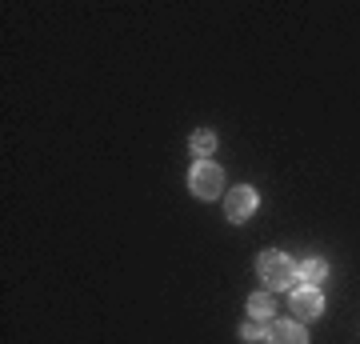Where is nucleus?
I'll list each match as a JSON object with an SVG mask.
<instances>
[{
	"label": "nucleus",
	"instance_id": "nucleus-1",
	"mask_svg": "<svg viewBox=\"0 0 360 344\" xmlns=\"http://www.w3.org/2000/svg\"><path fill=\"white\" fill-rule=\"evenodd\" d=\"M257 272H260V281L269 284L272 293H281V288H292V281H296V265H292V260H288L284 253H260Z\"/></svg>",
	"mask_w": 360,
	"mask_h": 344
},
{
	"label": "nucleus",
	"instance_id": "nucleus-2",
	"mask_svg": "<svg viewBox=\"0 0 360 344\" xmlns=\"http://www.w3.org/2000/svg\"><path fill=\"white\" fill-rule=\"evenodd\" d=\"M188 189H193V196H200V200H217L220 189H224V172H220L212 160H196L193 172H188Z\"/></svg>",
	"mask_w": 360,
	"mask_h": 344
},
{
	"label": "nucleus",
	"instance_id": "nucleus-3",
	"mask_svg": "<svg viewBox=\"0 0 360 344\" xmlns=\"http://www.w3.org/2000/svg\"><path fill=\"white\" fill-rule=\"evenodd\" d=\"M224 212H229L232 224H240L257 212V189H248V184H236V189L224 196Z\"/></svg>",
	"mask_w": 360,
	"mask_h": 344
},
{
	"label": "nucleus",
	"instance_id": "nucleus-4",
	"mask_svg": "<svg viewBox=\"0 0 360 344\" xmlns=\"http://www.w3.org/2000/svg\"><path fill=\"white\" fill-rule=\"evenodd\" d=\"M292 312L296 320H316L324 312V296L321 288H292Z\"/></svg>",
	"mask_w": 360,
	"mask_h": 344
},
{
	"label": "nucleus",
	"instance_id": "nucleus-5",
	"mask_svg": "<svg viewBox=\"0 0 360 344\" xmlns=\"http://www.w3.org/2000/svg\"><path fill=\"white\" fill-rule=\"evenodd\" d=\"M269 344H309V332H304V324H296V320H272Z\"/></svg>",
	"mask_w": 360,
	"mask_h": 344
},
{
	"label": "nucleus",
	"instance_id": "nucleus-6",
	"mask_svg": "<svg viewBox=\"0 0 360 344\" xmlns=\"http://www.w3.org/2000/svg\"><path fill=\"white\" fill-rule=\"evenodd\" d=\"M296 276H300V281H309V288H316V284L328 276V265H324L321 256H312V260H304V265H300V272H296Z\"/></svg>",
	"mask_w": 360,
	"mask_h": 344
},
{
	"label": "nucleus",
	"instance_id": "nucleus-7",
	"mask_svg": "<svg viewBox=\"0 0 360 344\" xmlns=\"http://www.w3.org/2000/svg\"><path fill=\"white\" fill-rule=\"evenodd\" d=\"M217 148V136L208 132V128H200V132H193V156L196 160H208V153Z\"/></svg>",
	"mask_w": 360,
	"mask_h": 344
},
{
	"label": "nucleus",
	"instance_id": "nucleus-8",
	"mask_svg": "<svg viewBox=\"0 0 360 344\" xmlns=\"http://www.w3.org/2000/svg\"><path fill=\"white\" fill-rule=\"evenodd\" d=\"M248 312H252L257 320H269L272 317V296L269 293H252L248 296Z\"/></svg>",
	"mask_w": 360,
	"mask_h": 344
},
{
	"label": "nucleus",
	"instance_id": "nucleus-9",
	"mask_svg": "<svg viewBox=\"0 0 360 344\" xmlns=\"http://www.w3.org/2000/svg\"><path fill=\"white\" fill-rule=\"evenodd\" d=\"M240 336H245V340H264V324H257V320H248L245 329H240Z\"/></svg>",
	"mask_w": 360,
	"mask_h": 344
}]
</instances>
